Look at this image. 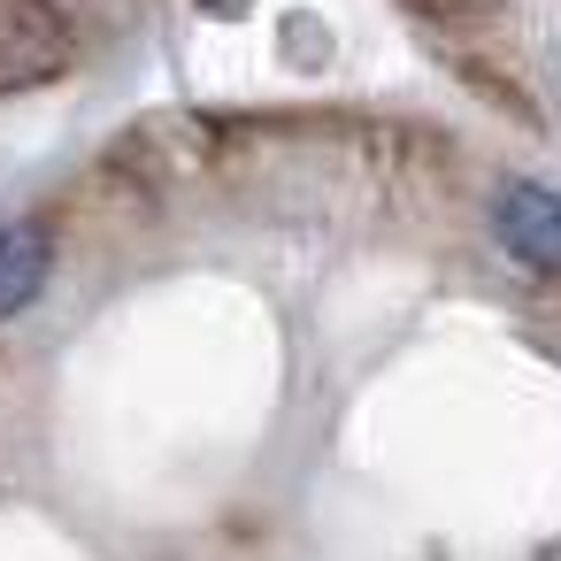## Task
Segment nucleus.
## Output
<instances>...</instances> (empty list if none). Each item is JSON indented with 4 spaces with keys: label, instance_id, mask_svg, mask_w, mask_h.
<instances>
[{
    "label": "nucleus",
    "instance_id": "obj_4",
    "mask_svg": "<svg viewBox=\"0 0 561 561\" xmlns=\"http://www.w3.org/2000/svg\"><path fill=\"white\" fill-rule=\"evenodd\" d=\"M423 9H438V0H423Z\"/></svg>",
    "mask_w": 561,
    "mask_h": 561
},
{
    "label": "nucleus",
    "instance_id": "obj_1",
    "mask_svg": "<svg viewBox=\"0 0 561 561\" xmlns=\"http://www.w3.org/2000/svg\"><path fill=\"white\" fill-rule=\"evenodd\" d=\"M78 55V32L55 0H0V93H32L62 78Z\"/></svg>",
    "mask_w": 561,
    "mask_h": 561
},
{
    "label": "nucleus",
    "instance_id": "obj_3",
    "mask_svg": "<svg viewBox=\"0 0 561 561\" xmlns=\"http://www.w3.org/2000/svg\"><path fill=\"white\" fill-rule=\"evenodd\" d=\"M55 277V231L47 224H0V323H16Z\"/></svg>",
    "mask_w": 561,
    "mask_h": 561
},
{
    "label": "nucleus",
    "instance_id": "obj_2",
    "mask_svg": "<svg viewBox=\"0 0 561 561\" xmlns=\"http://www.w3.org/2000/svg\"><path fill=\"white\" fill-rule=\"evenodd\" d=\"M492 239H500L523 270L561 277V193H553V185H530V178L500 185V193H492Z\"/></svg>",
    "mask_w": 561,
    "mask_h": 561
}]
</instances>
